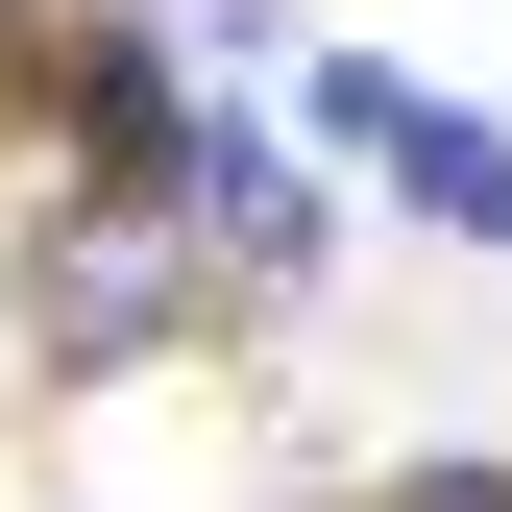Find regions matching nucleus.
<instances>
[{"label": "nucleus", "mask_w": 512, "mask_h": 512, "mask_svg": "<svg viewBox=\"0 0 512 512\" xmlns=\"http://www.w3.org/2000/svg\"><path fill=\"white\" fill-rule=\"evenodd\" d=\"M171 220H196L220 269H317V171H293L244 98H196V147H171Z\"/></svg>", "instance_id": "f257e3e1"}, {"label": "nucleus", "mask_w": 512, "mask_h": 512, "mask_svg": "<svg viewBox=\"0 0 512 512\" xmlns=\"http://www.w3.org/2000/svg\"><path fill=\"white\" fill-rule=\"evenodd\" d=\"M366 171H391L439 244H512V122H464V98H391V122H366Z\"/></svg>", "instance_id": "f03ea898"}]
</instances>
